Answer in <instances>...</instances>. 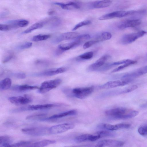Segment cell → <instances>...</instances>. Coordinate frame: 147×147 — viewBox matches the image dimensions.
Masks as SVG:
<instances>
[{
  "instance_id": "26",
  "label": "cell",
  "mask_w": 147,
  "mask_h": 147,
  "mask_svg": "<svg viewBox=\"0 0 147 147\" xmlns=\"http://www.w3.org/2000/svg\"><path fill=\"white\" fill-rule=\"evenodd\" d=\"M11 84V81L9 78H5L0 82V90H7L10 88Z\"/></svg>"
},
{
  "instance_id": "12",
  "label": "cell",
  "mask_w": 147,
  "mask_h": 147,
  "mask_svg": "<svg viewBox=\"0 0 147 147\" xmlns=\"http://www.w3.org/2000/svg\"><path fill=\"white\" fill-rule=\"evenodd\" d=\"M111 58L108 55H103L95 62L89 65L87 70L89 71H93L99 69L105 65L106 62Z\"/></svg>"
},
{
  "instance_id": "35",
  "label": "cell",
  "mask_w": 147,
  "mask_h": 147,
  "mask_svg": "<svg viewBox=\"0 0 147 147\" xmlns=\"http://www.w3.org/2000/svg\"><path fill=\"white\" fill-rule=\"evenodd\" d=\"M50 37V35L47 34H38L34 36L32 38L34 41L37 42L47 40Z\"/></svg>"
},
{
  "instance_id": "24",
  "label": "cell",
  "mask_w": 147,
  "mask_h": 147,
  "mask_svg": "<svg viewBox=\"0 0 147 147\" xmlns=\"http://www.w3.org/2000/svg\"><path fill=\"white\" fill-rule=\"evenodd\" d=\"M112 2V1L110 0L96 1L91 3V7L94 8H105L110 5Z\"/></svg>"
},
{
  "instance_id": "21",
  "label": "cell",
  "mask_w": 147,
  "mask_h": 147,
  "mask_svg": "<svg viewBox=\"0 0 147 147\" xmlns=\"http://www.w3.org/2000/svg\"><path fill=\"white\" fill-rule=\"evenodd\" d=\"M77 113V111L76 110H71L58 114L54 115L48 118H45L42 120L44 121L55 119L62 118L67 116L74 115H76Z\"/></svg>"
},
{
  "instance_id": "28",
  "label": "cell",
  "mask_w": 147,
  "mask_h": 147,
  "mask_svg": "<svg viewBox=\"0 0 147 147\" xmlns=\"http://www.w3.org/2000/svg\"><path fill=\"white\" fill-rule=\"evenodd\" d=\"M44 25L41 22L35 23L30 26L28 28L22 32L23 34H27L30 33L33 30L43 27Z\"/></svg>"
},
{
  "instance_id": "31",
  "label": "cell",
  "mask_w": 147,
  "mask_h": 147,
  "mask_svg": "<svg viewBox=\"0 0 147 147\" xmlns=\"http://www.w3.org/2000/svg\"><path fill=\"white\" fill-rule=\"evenodd\" d=\"M112 131L107 130H103L98 131L95 134L100 136V138L115 136V134Z\"/></svg>"
},
{
  "instance_id": "40",
  "label": "cell",
  "mask_w": 147,
  "mask_h": 147,
  "mask_svg": "<svg viewBox=\"0 0 147 147\" xmlns=\"http://www.w3.org/2000/svg\"><path fill=\"white\" fill-rule=\"evenodd\" d=\"M32 43L30 42H26L17 46L16 49L18 50H22L31 47Z\"/></svg>"
},
{
  "instance_id": "39",
  "label": "cell",
  "mask_w": 147,
  "mask_h": 147,
  "mask_svg": "<svg viewBox=\"0 0 147 147\" xmlns=\"http://www.w3.org/2000/svg\"><path fill=\"white\" fill-rule=\"evenodd\" d=\"M138 131L141 135L143 136H147V124L143 125L139 127Z\"/></svg>"
},
{
  "instance_id": "20",
  "label": "cell",
  "mask_w": 147,
  "mask_h": 147,
  "mask_svg": "<svg viewBox=\"0 0 147 147\" xmlns=\"http://www.w3.org/2000/svg\"><path fill=\"white\" fill-rule=\"evenodd\" d=\"M53 4L59 6L63 9L66 10L78 9L80 7V5L79 4L73 1H70L65 3L60 2H55Z\"/></svg>"
},
{
  "instance_id": "6",
  "label": "cell",
  "mask_w": 147,
  "mask_h": 147,
  "mask_svg": "<svg viewBox=\"0 0 147 147\" xmlns=\"http://www.w3.org/2000/svg\"><path fill=\"white\" fill-rule=\"evenodd\" d=\"M147 33L144 30H140L123 35L121 38V43L123 45H127L131 43L138 38L143 36Z\"/></svg>"
},
{
  "instance_id": "4",
  "label": "cell",
  "mask_w": 147,
  "mask_h": 147,
  "mask_svg": "<svg viewBox=\"0 0 147 147\" xmlns=\"http://www.w3.org/2000/svg\"><path fill=\"white\" fill-rule=\"evenodd\" d=\"M142 10L118 11L104 14L98 18L100 20H105L114 18H120L129 15L141 13Z\"/></svg>"
},
{
  "instance_id": "2",
  "label": "cell",
  "mask_w": 147,
  "mask_h": 147,
  "mask_svg": "<svg viewBox=\"0 0 147 147\" xmlns=\"http://www.w3.org/2000/svg\"><path fill=\"white\" fill-rule=\"evenodd\" d=\"M94 87L93 86L85 87L76 88L73 89L71 92L68 88H63L62 91L67 96H69L71 93L73 96L77 98L83 99L86 98L93 92Z\"/></svg>"
},
{
  "instance_id": "37",
  "label": "cell",
  "mask_w": 147,
  "mask_h": 147,
  "mask_svg": "<svg viewBox=\"0 0 147 147\" xmlns=\"http://www.w3.org/2000/svg\"><path fill=\"white\" fill-rule=\"evenodd\" d=\"M12 139L11 137L8 136H4L0 137V146L6 144H10Z\"/></svg>"
},
{
  "instance_id": "19",
  "label": "cell",
  "mask_w": 147,
  "mask_h": 147,
  "mask_svg": "<svg viewBox=\"0 0 147 147\" xmlns=\"http://www.w3.org/2000/svg\"><path fill=\"white\" fill-rule=\"evenodd\" d=\"M138 88L136 85H133L122 89L107 92L103 94L104 96L118 95L129 92L136 89Z\"/></svg>"
},
{
  "instance_id": "7",
  "label": "cell",
  "mask_w": 147,
  "mask_h": 147,
  "mask_svg": "<svg viewBox=\"0 0 147 147\" xmlns=\"http://www.w3.org/2000/svg\"><path fill=\"white\" fill-rule=\"evenodd\" d=\"M49 128L43 127H34L23 128L22 131L26 134L32 136H41L49 132Z\"/></svg>"
},
{
  "instance_id": "8",
  "label": "cell",
  "mask_w": 147,
  "mask_h": 147,
  "mask_svg": "<svg viewBox=\"0 0 147 147\" xmlns=\"http://www.w3.org/2000/svg\"><path fill=\"white\" fill-rule=\"evenodd\" d=\"M74 125L71 123H64L55 125L49 128V133L53 134L61 133L73 129Z\"/></svg>"
},
{
  "instance_id": "23",
  "label": "cell",
  "mask_w": 147,
  "mask_h": 147,
  "mask_svg": "<svg viewBox=\"0 0 147 147\" xmlns=\"http://www.w3.org/2000/svg\"><path fill=\"white\" fill-rule=\"evenodd\" d=\"M55 142L56 141L54 140H46L39 141L31 144L30 145L29 144L24 147H45Z\"/></svg>"
},
{
  "instance_id": "11",
  "label": "cell",
  "mask_w": 147,
  "mask_h": 147,
  "mask_svg": "<svg viewBox=\"0 0 147 147\" xmlns=\"http://www.w3.org/2000/svg\"><path fill=\"white\" fill-rule=\"evenodd\" d=\"M141 23V20L139 19L125 20L119 22L117 27L118 29L122 30L128 28L137 26L140 25Z\"/></svg>"
},
{
  "instance_id": "41",
  "label": "cell",
  "mask_w": 147,
  "mask_h": 147,
  "mask_svg": "<svg viewBox=\"0 0 147 147\" xmlns=\"http://www.w3.org/2000/svg\"><path fill=\"white\" fill-rule=\"evenodd\" d=\"M35 63L36 65L43 66H48L51 64V63L49 61L42 59L36 60L35 61Z\"/></svg>"
},
{
  "instance_id": "32",
  "label": "cell",
  "mask_w": 147,
  "mask_h": 147,
  "mask_svg": "<svg viewBox=\"0 0 147 147\" xmlns=\"http://www.w3.org/2000/svg\"><path fill=\"white\" fill-rule=\"evenodd\" d=\"M94 55L92 51L86 52L78 56L76 58L77 60H88L91 59Z\"/></svg>"
},
{
  "instance_id": "14",
  "label": "cell",
  "mask_w": 147,
  "mask_h": 147,
  "mask_svg": "<svg viewBox=\"0 0 147 147\" xmlns=\"http://www.w3.org/2000/svg\"><path fill=\"white\" fill-rule=\"evenodd\" d=\"M124 144L123 141L112 139H106L99 141L95 147H121Z\"/></svg>"
},
{
  "instance_id": "10",
  "label": "cell",
  "mask_w": 147,
  "mask_h": 147,
  "mask_svg": "<svg viewBox=\"0 0 147 147\" xmlns=\"http://www.w3.org/2000/svg\"><path fill=\"white\" fill-rule=\"evenodd\" d=\"M67 69L65 67H61L47 70L40 72L35 73L33 75L36 76H51L65 72Z\"/></svg>"
},
{
  "instance_id": "25",
  "label": "cell",
  "mask_w": 147,
  "mask_h": 147,
  "mask_svg": "<svg viewBox=\"0 0 147 147\" xmlns=\"http://www.w3.org/2000/svg\"><path fill=\"white\" fill-rule=\"evenodd\" d=\"M112 37V34L109 32H103L96 36V39L98 42L100 41L107 40L110 39Z\"/></svg>"
},
{
  "instance_id": "13",
  "label": "cell",
  "mask_w": 147,
  "mask_h": 147,
  "mask_svg": "<svg viewBox=\"0 0 147 147\" xmlns=\"http://www.w3.org/2000/svg\"><path fill=\"white\" fill-rule=\"evenodd\" d=\"M8 100L11 103L17 106L26 104L32 101L31 98L27 95L24 96L10 97Z\"/></svg>"
},
{
  "instance_id": "34",
  "label": "cell",
  "mask_w": 147,
  "mask_h": 147,
  "mask_svg": "<svg viewBox=\"0 0 147 147\" xmlns=\"http://www.w3.org/2000/svg\"><path fill=\"white\" fill-rule=\"evenodd\" d=\"M137 61H136L131 60L130 61L122 65L115 68L113 69L111 72L112 73H114L119 71L130 65L135 63Z\"/></svg>"
},
{
  "instance_id": "44",
  "label": "cell",
  "mask_w": 147,
  "mask_h": 147,
  "mask_svg": "<svg viewBox=\"0 0 147 147\" xmlns=\"http://www.w3.org/2000/svg\"><path fill=\"white\" fill-rule=\"evenodd\" d=\"M28 21L25 20H19L18 26L20 27H24L27 26L29 24Z\"/></svg>"
},
{
  "instance_id": "48",
  "label": "cell",
  "mask_w": 147,
  "mask_h": 147,
  "mask_svg": "<svg viewBox=\"0 0 147 147\" xmlns=\"http://www.w3.org/2000/svg\"><path fill=\"white\" fill-rule=\"evenodd\" d=\"M86 146V145H80L71 146H64V147H84Z\"/></svg>"
},
{
  "instance_id": "15",
  "label": "cell",
  "mask_w": 147,
  "mask_h": 147,
  "mask_svg": "<svg viewBox=\"0 0 147 147\" xmlns=\"http://www.w3.org/2000/svg\"><path fill=\"white\" fill-rule=\"evenodd\" d=\"M79 35V34L76 32H69L61 34L56 37L52 40L53 43H57L64 40L75 39Z\"/></svg>"
},
{
  "instance_id": "38",
  "label": "cell",
  "mask_w": 147,
  "mask_h": 147,
  "mask_svg": "<svg viewBox=\"0 0 147 147\" xmlns=\"http://www.w3.org/2000/svg\"><path fill=\"white\" fill-rule=\"evenodd\" d=\"M91 22V21L89 20H86L76 24L72 30L73 31L83 26L90 24Z\"/></svg>"
},
{
  "instance_id": "42",
  "label": "cell",
  "mask_w": 147,
  "mask_h": 147,
  "mask_svg": "<svg viewBox=\"0 0 147 147\" xmlns=\"http://www.w3.org/2000/svg\"><path fill=\"white\" fill-rule=\"evenodd\" d=\"M98 42L95 40L87 41L84 43L83 46V48L84 49H87Z\"/></svg>"
},
{
  "instance_id": "17",
  "label": "cell",
  "mask_w": 147,
  "mask_h": 147,
  "mask_svg": "<svg viewBox=\"0 0 147 147\" xmlns=\"http://www.w3.org/2000/svg\"><path fill=\"white\" fill-rule=\"evenodd\" d=\"M147 73V65L145 66L138 69L130 72L124 74L121 77L123 79H130L138 77Z\"/></svg>"
},
{
  "instance_id": "45",
  "label": "cell",
  "mask_w": 147,
  "mask_h": 147,
  "mask_svg": "<svg viewBox=\"0 0 147 147\" xmlns=\"http://www.w3.org/2000/svg\"><path fill=\"white\" fill-rule=\"evenodd\" d=\"M13 76L16 78L19 79H23L26 78V75L22 72H18L14 73Z\"/></svg>"
},
{
  "instance_id": "43",
  "label": "cell",
  "mask_w": 147,
  "mask_h": 147,
  "mask_svg": "<svg viewBox=\"0 0 147 147\" xmlns=\"http://www.w3.org/2000/svg\"><path fill=\"white\" fill-rule=\"evenodd\" d=\"M13 28H14L10 25L7 24H0V30L1 31H7Z\"/></svg>"
},
{
  "instance_id": "18",
  "label": "cell",
  "mask_w": 147,
  "mask_h": 147,
  "mask_svg": "<svg viewBox=\"0 0 147 147\" xmlns=\"http://www.w3.org/2000/svg\"><path fill=\"white\" fill-rule=\"evenodd\" d=\"M44 26L46 25L50 28H53L59 26L61 23V19L57 17H52L42 22Z\"/></svg>"
},
{
  "instance_id": "9",
  "label": "cell",
  "mask_w": 147,
  "mask_h": 147,
  "mask_svg": "<svg viewBox=\"0 0 147 147\" xmlns=\"http://www.w3.org/2000/svg\"><path fill=\"white\" fill-rule=\"evenodd\" d=\"M129 79H122L108 82L99 86L100 89H109L125 86L132 81Z\"/></svg>"
},
{
  "instance_id": "49",
  "label": "cell",
  "mask_w": 147,
  "mask_h": 147,
  "mask_svg": "<svg viewBox=\"0 0 147 147\" xmlns=\"http://www.w3.org/2000/svg\"><path fill=\"white\" fill-rule=\"evenodd\" d=\"M54 13L53 11H51L49 12V14L51 15L53 14Z\"/></svg>"
},
{
  "instance_id": "46",
  "label": "cell",
  "mask_w": 147,
  "mask_h": 147,
  "mask_svg": "<svg viewBox=\"0 0 147 147\" xmlns=\"http://www.w3.org/2000/svg\"><path fill=\"white\" fill-rule=\"evenodd\" d=\"M13 54L12 53H10L8 54L3 59V63H4L8 62L13 58Z\"/></svg>"
},
{
  "instance_id": "29",
  "label": "cell",
  "mask_w": 147,
  "mask_h": 147,
  "mask_svg": "<svg viewBox=\"0 0 147 147\" xmlns=\"http://www.w3.org/2000/svg\"><path fill=\"white\" fill-rule=\"evenodd\" d=\"M47 114L44 113L34 114L28 115L26 117V119L27 120H42L45 118Z\"/></svg>"
},
{
  "instance_id": "27",
  "label": "cell",
  "mask_w": 147,
  "mask_h": 147,
  "mask_svg": "<svg viewBox=\"0 0 147 147\" xmlns=\"http://www.w3.org/2000/svg\"><path fill=\"white\" fill-rule=\"evenodd\" d=\"M78 45L77 43L74 41L68 43L60 44L58 46V48L64 52Z\"/></svg>"
},
{
  "instance_id": "5",
  "label": "cell",
  "mask_w": 147,
  "mask_h": 147,
  "mask_svg": "<svg viewBox=\"0 0 147 147\" xmlns=\"http://www.w3.org/2000/svg\"><path fill=\"white\" fill-rule=\"evenodd\" d=\"M61 79L58 78L46 81L43 82L38 88L37 92L40 93H44L56 88L62 82Z\"/></svg>"
},
{
  "instance_id": "33",
  "label": "cell",
  "mask_w": 147,
  "mask_h": 147,
  "mask_svg": "<svg viewBox=\"0 0 147 147\" xmlns=\"http://www.w3.org/2000/svg\"><path fill=\"white\" fill-rule=\"evenodd\" d=\"M30 144L28 141H21L13 144H6L3 145V147H20L25 146Z\"/></svg>"
},
{
  "instance_id": "22",
  "label": "cell",
  "mask_w": 147,
  "mask_h": 147,
  "mask_svg": "<svg viewBox=\"0 0 147 147\" xmlns=\"http://www.w3.org/2000/svg\"><path fill=\"white\" fill-rule=\"evenodd\" d=\"M37 86H30L28 85H16L13 86L11 89L16 91H24L38 89Z\"/></svg>"
},
{
  "instance_id": "30",
  "label": "cell",
  "mask_w": 147,
  "mask_h": 147,
  "mask_svg": "<svg viewBox=\"0 0 147 147\" xmlns=\"http://www.w3.org/2000/svg\"><path fill=\"white\" fill-rule=\"evenodd\" d=\"M90 38V36L89 34H84L79 35L75 38L74 41L76 42L78 45Z\"/></svg>"
},
{
  "instance_id": "3",
  "label": "cell",
  "mask_w": 147,
  "mask_h": 147,
  "mask_svg": "<svg viewBox=\"0 0 147 147\" xmlns=\"http://www.w3.org/2000/svg\"><path fill=\"white\" fill-rule=\"evenodd\" d=\"M67 106H68L67 105L63 103L48 104L29 105L14 109L12 110V112H17L28 111L44 110L56 107Z\"/></svg>"
},
{
  "instance_id": "1",
  "label": "cell",
  "mask_w": 147,
  "mask_h": 147,
  "mask_svg": "<svg viewBox=\"0 0 147 147\" xmlns=\"http://www.w3.org/2000/svg\"><path fill=\"white\" fill-rule=\"evenodd\" d=\"M105 113L113 119H126L136 117L139 112L135 110L118 107L107 110Z\"/></svg>"
},
{
  "instance_id": "16",
  "label": "cell",
  "mask_w": 147,
  "mask_h": 147,
  "mask_svg": "<svg viewBox=\"0 0 147 147\" xmlns=\"http://www.w3.org/2000/svg\"><path fill=\"white\" fill-rule=\"evenodd\" d=\"M130 126V124L127 123H120L112 125L106 123H101L98 125V128L110 131L117 130L121 129L127 128Z\"/></svg>"
},
{
  "instance_id": "36",
  "label": "cell",
  "mask_w": 147,
  "mask_h": 147,
  "mask_svg": "<svg viewBox=\"0 0 147 147\" xmlns=\"http://www.w3.org/2000/svg\"><path fill=\"white\" fill-rule=\"evenodd\" d=\"M89 134H85L78 136L75 139V141L78 143L88 141Z\"/></svg>"
},
{
  "instance_id": "47",
  "label": "cell",
  "mask_w": 147,
  "mask_h": 147,
  "mask_svg": "<svg viewBox=\"0 0 147 147\" xmlns=\"http://www.w3.org/2000/svg\"><path fill=\"white\" fill-rule=\"evenodd\" d=\"M64 52L59 48L55 51V55L57 56L61 55L62 53Z\"/></svg>"
}]
</instances>
